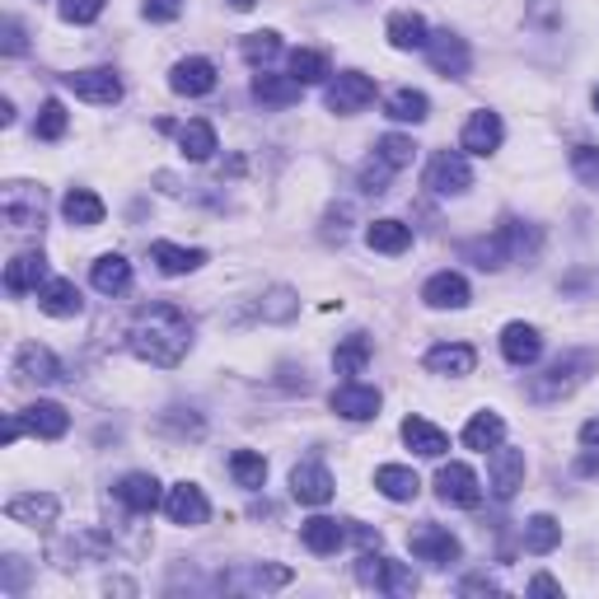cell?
Returning a JSON list of instances; mask_svg holds the SVG:
<instances>
[{
    "label": "cell",
    "mask_w": 599,
    "mask_h": 599,
    "mask_svg": "<svg viewBox=\"0 0 599 599\" xmlns=\"http://www.w3.org/2000/svg\"><path fill=\"white\" fill-rule=\"evenodd\" d=\"M127 342H132V352L146 360V366L173 370L187 352H193V319H187L179 305L160 300V305H146L136 314Z\"/></svg>",
    "instance_id": "obj_1"
},
{
    "label": "cell",
    "mask_w": 599,
    "mask_h": 599,
    "mask_svg": "<svg viewBox=\"0 0 599 599\" xmlns=\"http://www.w3.org/2000/svg\"><path fill=\"white\" fill-rule=\"evenodd\" d=\"M595 370H599V352H590V346H572V352H562L543 375H534L529 380V403L548 407V403L572 399Z\"/></svg>",
    "instance_id": "obj_2"
},
{
    "label": "cell",
    "mask_w": 599,
    "mask_h": 599,
    "mask_svg": "<svg viewBox=\"0 0 599 599\" xmlns=\"http://www.w3.org/2000/svg\"><path fill=\"white\" fill-rule=\"evenodd\" d=\"M356 580L370 590H384V595H413L417 590V576L407 562H393V558H380V553H360L356 562Z\"/></svg>",
    "instance_id": "obj_3"
},
{
    "label": "cell",
    "mask_w": 599,
    "mask_h": 599,
    "mask_svg": "<svg viewBox=\"0 0 599 599\" xmlns=\"http://www.w3.org/2000/svg\"><path fill=\"white\" fill-rule=\"evenodd\" d=\"M42 211H47V193L38 183H5L0 187V216H5V225L34 230V225H42Z\"/></svg>",
    "instance_id": "obj_4"
},
{
    "label": "cell",
    "mask_w": 599,
    "mask_h": 599,
    "mask_svg": "<svg viewBox=\"0 0 599 599\" xmlns=\"http://www.w3.org/2000/svg\"><path fill=\"white\" fill-rule=\"evenodd\" d=\"M323 103H328V113L352 118V113H360V108L375 103V81L370 75H360V71H338L323 89Z\"/></svg>",
    "instance_id": "obj_5"
},
{
    "label": "cell",
    "mask_w": 599,
    "mask_h": 599,
    "mask_svg": "<svg viewBox=\"0 0 599 599\" xmlns=\"http://www.w3.org/2000/svg\"><path fill=\"white\" fill-rule=\"evenodd\" d=\"M291 580H295L291 566L254 562V566H234V572L220 576V590H230V595H267V590H286Z\"/></svg>",
    "instance_id": "obj_6"
},
{
    "label": "cell",
    "mask_w": 599,
    "mask_h": 599,
    "mask_svg": "<svg viewBox=\"0 0 599 599\" xmlns=\"http://www.w3.org/2000/svg\"><path fill=\"white\" fill-rule=\"evenodd\" d=\"M427 187L436 197H464L473 187V169L464 150H436L427 164Z\"/></svg>",
    "instance_id": "obj_7"
},
{
    "label": "cell",
    "mask_w": 599,
    "mask_h": 599,
    "mask_svg": "<svg viewBox=\"0 0 599 599\" xmlns=\"http://www.w3.org/2000/svg\"><path fill=\"white\" fill-rule=\"evenodd\" d=\"M164 515H169V525L197 529V525H207V519H211V501H207V492H201L197 482H173L164 492Z\"/></svg>",
    "instance_id": "obj_8"
},
{
    "label": "cell",
    "mask_w": 599,
    "mask_h": 599,
    "mask_svg": "<svg viewBox=\"0 0 599 599\" xmlns=\"http://www.w3.org/2000/svg\"><path fill=\"white\" fill-rule=\"evenodd\" d=\"M436 497L445 501V506H460V511H473L482 501V482L478 473L468 464H440L436 473Z\"/></svg>",
    "instance_id": "obj_9"
},
{
    "label": "cell",
    "mask_w": 599,
    "mask_h": 599,
    "mask_svg": "<svg viewBox=\"0 0 599 599\" xmlns=\"http://www.w3.org/2000/svg\"><path fill=\"white\" fill-rule=\"evenodd\" d=\"M61 85H66L75 99H85V103H118L122 99V81H118V71L113 66H94V71H71V75H61Z\"/></svg>",
    "instance_id": "obj_10"
},
{
    "label": "cell",
    "mask_w": 599,
    "mask_h": 599,
    "mask_svg": "<svg viewBox=\"0 0 599 599\" xmlns=\"http://www.w3.org/2000/svg\"><path fill=\"white\" fill-rule=\"evenodd\" d=\"M487 478H492L497 501H511L525 487V450H511V445L487 450Z\"/></svg>",
    "instance_id": "obj_11"
},
{
    "label": "cell",
    "mask_w": 599,
    "mask_h": 599,
    "mask_svg": "<svg viewBox=\"0 0 599 599\" xmlns=\"http://www.w3.org/2000/svg\"><path fill=\"white\" fill-rule=\"evenodd\" d=\"M427 61L445 75V81H464L468 66H473V52L460 34H450V28H440V34L427 38Z\"/></svg>",
    "instance_id": "obj_12"
},
{
    "label": "cell",
    "mask_w": 599,
    "mask_h": 599,
    "mask_svg": "<svg viewBox=\"0 0 599 599\" xmlns=\"http://www.w3.org/2000/svg\"><path fill=\"white\" fill-rule=\"evenodd\" d=\"M407 548H413V558L421 562H431V566H450V562H460V539L445 529V525H417L413 534H407Z\"/></svg>",
    "instance_id": "obj_13"
},
{
    "label": "cell",
    "mask_w": 599,
    "mask_h": 599,
    "mask_svg": "<svg viewBox=\"0 0 599 599\" xmlns=\"http://www.w3.org/2000/svg\"><path fill=\"white\" fill-rule=\"evenodd\" d=\"M291 497L300 506H328L333 501V473H328L319 460H305L291 468Z\"/></svg>",
    "instance_id": "obj_14"
},
{
    "label": "cell",
    "mask_w": 599,
    "mask_h": 599,
    "mask_svg": "<svg viewBox=\"0 0 599 599\" xmlns=\"http://www.w3.org/2000/svg\"><path fill=\"white\" fill-rule=\"evenodd\" d=\"M380 389L375 384H356V380H346L333 389V399H328V407H333L338 417L346 421H370V417H380Z\"/></svg>",
    "instance_id": "obj_15"
},
{
    "label": "cell",
    "mask_w": 599,
    "mask_h": 599,
    "mask_svg": "<svg viewBox=\"0 0 599 599\" xmlns=\"http://www.w3.org/2000/svg\"><path fill=\"white\" fill-rule=\"evenodd\" d=\"M113 497L132 515H150L155 506H164V492H160V478H155V473H127V478L113 487Z\"/></svg>",
    "instance_id": "obj_16"
},
{
    "label": "cell",
    "mask_w": 599,
    "mask_h": 599,
    "mask_svg": "<svg viewBox=\"0 0 599 599\" xmlns=\"http://www.w3.org/2000/svg\"><path fill=\"white\" fill-rule=\"evenodd\" d=\"M421 366L431 375H445V380H464V375H473V366H478V352H473L468 342H440L421 356Z\"/></svg>",
    "instance_id": "obj_17"
},
{
    "label": "cell",
    "mask_w": 599,
    "mask_h": 599,
    "mask_svg": "<svg viewBox=\"0 0 599 599\" xmlns=\"http://www.w3.org/2000/svg\"><path fill=\"white\" fill-rule=\"evenodd\" d=\"M14 380H28V384H57L61 380V360L47 352L38 342H24L14 352Z\"/></svg>",
    "instance_id": "obj_18"
},
{
    "label": "cell",
    "mask_w": 599,
    "mask_h": 599,
    "mask_svg": "<svg viewBox=\"0 0 599 599\" xmlns=\"http://www.w3.org/2000/svg\"><path fill=\"white\" fill-rule=\"evenodd\" d=\"M169 89L183 94V99H201V94L216 89V66L207 57H183L179 66L169 71Z\"/></svg>",
    "instance_id": "obj_19"
},
{
    "label": "cell",
    "mask_w": 599,
    "mask_h": 599,
    "mask_svg": "<svg viewBox=\"0 0 599 599\" xmlns=\"http://www.w3.org/2000/svg\"><path fill=\"white\" fill-rule=\"evenodd\" d=\"M501 136H506L501 118L487 113V108H478V113H468V122H464L460 146H464V155H497L501 150Z\"/></svg>",
    "instance_id": "obj_20"
},
{
    "label": "cell",
    "mask_w": 599,
    "mask_h": 599,
    "mask_svg": "<svg viewBox=\"0 0 599 599\" xmlns=\"http://www.w3.org/2000/svg\"><path fill=\"white\" fill-rule=\"evenodd\" d=\"M5 515H10V519H20V525L47 529V525H57L61 501H57L52 492H24V497H10V501H5Z\"/></svg>",
    "instance_id": "obj_21"
},
{
    "label": "cell",
    "mask_w": 599,
    "mask_h": 599,
    "mask_svg": "<svg viewBox=\"0 0 599 599\" xmlns=\"http://www.w3.org/2000/svg\"><path fill=\"white\" fill-rule=\"evenodd\" d=\"M501 356L511 366H534L543 356V333L534 323H506L501 328Z\"/></svg>",
    "instance_id": "obj_22"
},
{
    "label": "cell",
    "mask_w": 599,
    "mask_h": 599,
    "mask_svg": "<svg viewBox=\"0 0 599 599\" xmlns=\"http://www.w3.org/2000/svg\"><path fill=\"white\" fill-rule=\"evenodd\" d=\"M34 295H38V309L52 314V319H75V314L85 309L81 291H75V281H66V277H47Z\"/></svg>",
    "instance_id": "obj_23"
},
{
    "label": "cell",
    "mask_w": 599,
    "mask_h": 599,
    "mask_svg": "<svg viewBox=\"0 0 599 599\" xmlns=\"http://www.w3.org/2000/svg\"><path fill=\"white\" fill-rule=\"evenodd\" d=\"M384 38H389V47H399V52H427L431 28H427V20H421L417 10H399V14H389Z\"/></svg>",
    "instance_id": "obj_24"
},
{
    "label": "cell",
    "mask_w": 599,
    "mask_h": 599,
    "mask_svg": "<svg viewBox=\"0 0 599 599\" xmlns=\"http://www.w3.org/2000/svg\"><path fill=\"white\" fill-rule=\"evenodd\" d=\"M24 427L34 431V436H42V440H61L71 431V413L61 403H52V399H38V403H28L24 407Z\"/></svg>",
    "instance_id": "obj_25"
},
{
    "label": "cell",
    "mask_w": 599,
    "mask_h": 599,
    "mask_svg": "<svg viewBox=\"0 0 599 599\" xmlns=\"http://www.w3.org/2000/svg\"><path fill=\"white\" fill-rule=\"evenodd\" d=\"M300 539H305L309 553H319V558H333L338 548L346 543V519H328V515H314L300 525Z\"/></svg>",
    "instance_id": "obj_26"
},
{
    "label": "cell",
    "mask_w": 599,
    "mask_h": 599,
    "mask_svg": "<svg viewBox=\"0 0 599 599\" xmlns=\"http://www.w3.org/2000/svg\"><path fill=\"white\" fill-rule=\"evenodd\" d=\"M403 445L413 454H421V460H440V454L450 450V436L440 427H431L427 417H407L403 421Z\"/></svg>",
    "instance_id": "obj_27"
},
{
    "label": "cell",
    "mask_w": 599,
    "mask_h": 599,
    "mask_svg": "<svg viewBox=\"0 0 599 599\" xmlns=\"http://www.w3.org/2000/svg\"><path fill=\"white\" fill-rule=\"evenodd\" d=\"M150 258H155V267H160L164 277H187V272H197V267L207 262L201 248H183V244H169V240H155Z\"/></svg>",
    "instance_id": "obj_28"
},
{
    "label": "cell",
    "mask_w": 599,
    "mask_h": 599,
    "mask_svg": "<svg viewBox=\"0 0 599 599\" xmlns=\"http://www.w3.org/2000/svg\"><path fill=\"white\" fill-rule=\"evenodd\" d=\"M421 300L431 309H464L468 305V281L460 272H436L427 286H421Z\"/></svg>",
    "instance_id": "obj_29"
},
{
    "label": "cell",
    "mask_w": 599,
    "mask_h": 599,
    "mask_svg": "<svg viewBox=\"0 0 599 599\" xmlns=\"http://www.w3.org/2000/svg\"><path fill=\"white\" fill-rule=\"evenodd\" d=\"M89 281H94V291L99 295H122L132 286V262L122 254H103V258H94Z\"/></svg>",
    "instance_id": "obj_30"
},
{
    "label": "cell",
    "mask_w": 599,
    "mask_h": 599,
    "mask_svg": "<svg viewBox=\"0 0 599 599\" xmlns=\"http://www.w3.org/2000/svg\"><path fill=\"white\" fill-rule=\"evenodd\" d=\"M366 244L375 248V254H389V258H399L413 248V225H403V220H375V225L366 230Z\"/></svg>",
    "instance_id": "obj_31"
},
{
    "label": "cell",
    "mask_w": 599,
    "mask_h": 599,
    "mask_svg": "<svg viewBox=\"0 0 599 599\" xmlns=\"http://www.w3.org/2000/svg\"><path fill=\"white\" fill-rule=\"evenodd\" d=\"M300 89H305V85H300L295 75H272V71L254 75V99L267 103V108H291L300 99Z\"/></svg>",
    "instance_id": "obj_32"
},
{
    "label": "cell",
    "mask_w": 599,
    "mask_h": 599,
    "mask_svg": "<svg viewBox=\"0 0 599 599\" xmlns=\"http://www.w3.org/2000/svg\"><path fill=\"white\" fill-rule=\"evenodd\" d=\"M179 150H183V160H193V164H207L211 155L220 150V140H216V127L207 118H193L187 127L179 132Z\"/></svg>",
    "instance_id": "obj_33"
},
{
    "label": "cell",
    "mask_w": 599,
    "mask_h": 599,
    "mask_svg": "<svg viewBox=\"0 0 599 599\" xmlns=\"http://www.w3.org/2000/svg\"><path fill=\"white\" fill-rule=\"evenodd\" d=\"M501 440H506V421H501V413H473L468 417V427H464V445L468 450H478V454H487V450H497Z\"/></svg>",
    "instance_id": "obj_34"
},
{
    "label": "cell",
    "mask_w": 599,
    "mask_h": 599,
    "mask_svg": "<svg viewBox=\"0 0 599 599\" xmlns=\"http://www.w3.org/2000/svg\"><path fill=\"white\" fill-rule=\"evenodd\" d=\"M42 281H47V258L42 254H20L5 267V291L10 295H28V291H38Z\"/></svg>",
    "instance_id": "obj_35"
},
{
    "label": "cell",
    "mask_w": 599,
    "mask_h": 599,
    "mask_svg": "<svg viewBox=\"0 0 599 599\" xmlns=\"http://www.w3.org/2000/svg\"><path fill=\"white\" fill-rule=\"evenodd\" d=\"M61 216H66L71 225L89 230V225H99V220H103V197L89 193V187H71V193L61 197Z\"/></svg>",
    "instance_id": "obj_36"
},
{
    "label": "cell",
    "mask_w": 599,
    "mask_h": 599,
    "mask_svg": "<svg viewBox=\"0 0 599 599\" xmlns=\"http://www.w3.org/2000/svg\"><path fill=\"white\" fill-rule=\"evenodd\" d=\"M375 487H380L389 501H413L421 492V478L413 468H403V464H380V468H375Z\"/></svg>",
    "instance_id": "obj_37"
},
{
    "label": "cell",
    "mask_w": 599,
    "mask_h": 599,
    "mask_svg": "<svg viewBox=\"0 0 599 599\" xmlns=\"http://www.w3.org/2000/svg\"><path fill=\"white\" fill-rule=\"evenodd\" d=\"M384 118H393V122H427L431 118V103H427V94L421 89H393V94H384Z\"/></svg>",
    "instance_id": "obj_38"
},
{
    "label": "cell",
    "mask_w": 599,
    "mask_h": 599,
    "mask_svg": "<svg viewBox=\"0 0 599 599\" xmlns=\"http://www.w3.org/2000/svg\"><path fill=\"white\" fill-rule=\"evenodd\" d=\"M464 258H473L482 272H501L506 262H515V254H511V244H506V234H501V230L492 234V240H468Z\"/></svg>",
    "instance_id": "obj_39"
},
{
    "label": "cell",
    "mask_w": 599,
    "mask_h": 599,
    "mask_svg": "<svg viewBox=\"0 0 599 599\" xmlns=\"http://www.w3.org/2000/svg\"><path fill=\"white\" fill-rule=\"evenodd\" d=\"M370 366V338L366 333H352V338H342L338 342V352H333V370L346 375V380H356L360 370Z\"/></svg>",
    "instance_id": "obj_40"
},
{
    "label": "cell",
    "mask_w": 599,
    "mask_h": 599,
    "mask_svg": "<svg viewBox=\"0 0 599 599\" xmlns=\"http://www.w3.org/2000/svg\"><path fill=\"white\" fill-rule=\"evenodd\" d=\"M558 543H562V525H558L553 515H534L529 525H525V553L543 558V553H553Z\"/></svg>",
    "instance_id": "obj_41"
},
{
    "label": "cell",
    "mask_w": 599,
    "mask_h": 599,
    "mask_svg": "<svg viewBox=\"0 0 599 599\" xmlns=\"http://www.w3.org/2000/svg\"><path fill=\"white\" fill-rule=\"evenodd\" d=\"M230 478L240 487H248V492H258V487L267 482V460L258 450H234L230 454Z\"/></svg>",
    "instance_id": "obj_42"
},
{
    "label": "cell",
    "mask_w": 599,
    "mask_h": 599,
    "mask_svg": "<svg viewBox=\"0 0 599 599\" xmlns=\"http://www.w3.org/2000/svg\"><path fill=\"white\" fill-rule=\"evenodd\" d=\"M291 75L300 85H319V81H328V57L323 52H314V47H300V52H291Z\"/></svg>",
    "instance_id": "obj_43"
},
{
    "label": "cell",
    "mask_w": 599,
    "mask_h": 599,
    "mask_svg": "<svg viewBox=\"0 0 599 599\" xmlns=\"http://www.w3.org/2000/svg\"><path fill=\"white\" fill-rule=\"evenodd\" d=\"M375 155H380V160L399 173V169H407L413 164V155H417V146H413V136H403V132H389V136H380L375 140Z\"/></svg>",
    "instance_id": "obj_44"
},
{
    "label": "cell",
    "mask_w": 599,
    "mask_h": 599,
    "mask_svg": "<svg viewBox=\"0 0 599 599\" xmlns=\"http://www.w3.org/2000/svg\"><path fill=\"white\" fill-rule=\"evenodd\" d=\"M66 127H71V118H66V108H61V99H47L38 122H34V136L38 140H61V136H66Z\"/></svg>",
    "instance_id": "obj_45"
},
{
    "label": "cell",
    "mask_w": 599,
    "mask_h": 599,
    "mask_svg": "<svg viewBox=\"0 0 599 599\" xmlns=\"http://www.w3.org/2000/svg\"><path fill=\"white\" fill-rule=\"evenodd\" d=\"M240 52H244V61H254V66H267L277 52H281V34L277 28H262V34H248L244 42H240Z\"/></svg>",
    "instance_id": "obj_46"
},
{
    "label": "cell",
    "mask_w": 599,
    "mask_h": 599,
    "mask_svg": "<svg viewBox=\"0 0 599 599\" xmlns=\"http://www.w3.org/2000/svg\"><path fill=\"white\" fill-rule=\"evenodd\" d=\"M572 173L599 193V146H572Z\"/></svg>",
    "instance_id": "obj_47"
},
{
    "label": "cell",
    "mask_w": 599,
    "mask_h": 599,
    "mask_svg": "<svg viewBox=\"0 0 599 599\" xmlns=\"http://www.w3.org/2000/svg\"><path fill=\"white\" fill-rule=\"evenodd\" d=\"M103 5H108V0H61L57 14H61L66 24H94V20L103 14Z\"/></svg>",
    "instance_id": "obj_48"
},
{
    "label": "cell",
    "mask_w": 599,
    "mask_h": 599,
    "mask_svg": "<svg viewBox=\"0 0 599 599\" xmlns=\"http://www.w3.org/2000/svg\"><path fill=\"white\" fill-rule=\"evenodd\" d=\"M389 164L380 160V155H375V160L366 164V169H360V193H375V197H380V193H389Z\"/></svg>",
    "instance_id": "obj_49"
},
{
    "label": "cell",
    "mask_w": 599,
    "mask_h": 599,
    "mask_svg": "<svg viewBox=\"0 0 599 599\" xmlns=\"http://www.w3.org/2000/svg\"><path fill=\"white\" fill-rule=\"evenodd\" d=\"M300 309V300H295V291H286V286H277L272 295H267V305H262V319H291V314Z\"/></svg>",
    "instance_id": "obj_50"
},
{
    "label": "cell",
    "mask_w": 599,
    "mask_h": 599,
    "mask_svg": "<svg viewBox=\"0 0 599 599\" xmlns=\"http://www.w3.org/2000/svg\"><path fill=\"white\" fill-rule=\"evenodd\" d=\"M140 14L155 20V24H169V20H179V14H183V5H179V0H146V10H140Z\"/></svg>",
    "instance_id": "obj_51"
},
{
    "label": "cell",
    "mask_w": 599,
    "mask_h": 599,
    "mask_svg": "<svg viewBox=\"0 0 599 599\" xmlns=\"http://www.w3.org/2000/svg\"><path fill=\"white\" fill-rule=\"evenodd\" d=\"M0 47H5V57H20L24 47H28L24 24H20V20H5V42H0Z\"/></svg>",
    "instance_id": "obj_52"
},
{
    "label": "cell",
    "mask_w": 599,
    "mask_h": 599,
    "mask_svg": "<svg viewBox=\"0 0 599 599\" xmlns=\"http://www.w3.org/2000/svg\"><path fill=\"white\" fill-rule=\"evenodd\" d=\"M5 595H20L24 590V562L20 558H5V580H0Z\"/></svg>",
    "instance_id": "obj_53"
},
{
    "label": "cell",
    "mask_w": 599,
    "mask_h": 599,
    "mask_svg": "<svg viewBox=\"0 0 599 599\" xmlns=\"http://www.w3.org/2000/svg\"><path fill=\"white\" fill-rule=\"evenodd\" d=\"M460 590H464V595H497V580H492V576H468Z\"/></svg>",
    "instance_id": "obj_54"
},
{
    "label": "cell",
    "mask_w": 599,
    "mask_h": 599,
    "mask_svg": "<svg viewBox=\"0 0 599 599\" xmlns=\"http://www.w3.org/2000/svg\"><path fill=\"white\" fill-rule=\"evenodd\" d=\"M529 595H562V586H558L553 576H534L529 580Z\"/></svg>",
    "instance_id": "obj_55"
},
{
    "label": "cell",
    "mask_w": 599,
    "mask_h": 599,
    "mask_svg": "<svg viewBox=\"0 0 599 599\" xmlns=\"http://www.w3.org/2000/svg\"><path fill=\"white\" fill-rule=\"evenodd\" d=\"M580 445H586V450H599V417H590L586 427H580Z\"/></svg>",
    "instance_id": "obj_56"
},
{
    "label": "cell",
    "mask_w": 599,
    "mask_h": 599,
    "mask_svg": "<svg viewBox=\"0 0 599 599\" xmlns=\"http://www.w3.org/2000/svg\"><path fill=\"white\" fill-rule=\"evenodd\" d=\"M10 122H14V103L0 99V127H10Z\"/></svg>",
    "instance_id": "obj_57"
},
{
    "label": "cell",
    "mask_w": 599,
    "mask_h": 599,
    "mask_svg": "<svg viewBox=\"0 0 599 599\" xmlns=\"http://www.w3.org/2000/svg\"><path fill=\"white\" fill-rule=\"evenodd\" d=\"M225 5H230V10H254L258 0H225Z\"/></svg>",
    "instance_id": "obj_58"
},
{
    "label": "cell",
    "mask_w": 599,
    "mask_h": 599,
    "mask_svg": "<svg viewBox=\"0 0 599 599\" xmlns=\"http://www.w3.org/2000/svg\"><path fill=\"white\" fill-rule=\"evenodd\" d=\"M595 108H599V89H595Z\"/></svg>",
    "instance_id": "obj_59"
}]
</instances>
